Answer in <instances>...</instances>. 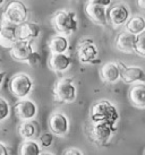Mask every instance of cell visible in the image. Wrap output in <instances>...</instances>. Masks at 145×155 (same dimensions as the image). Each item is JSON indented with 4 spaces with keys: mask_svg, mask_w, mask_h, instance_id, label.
I'll return each instance as SVG.
<instances>
[{
    "mask_svg": "<svg viewBox=\"0 0 145 155\" xmlns=\"http://www.w3.org/2000/svg\"><path fill=\"white\" fill-rule=\"evenodd\" d=\"M51 25L58 34L65 36L74 34L78 28L76 13L68 9L57 10L51 17Z\"/></svg>",
    "mask_w": 145,
    "mask_h": 155,
    "instance_id": "cell-1",
    "label": "cell"
},
{
    "mask_svg": "<svg viewBox=\"0 0 145 155\" xmlns=\"http://www.w3.org/2000/svg\"><path fill=\"white\" fill-rule=\"evenodd\" d=\"M90 119L92 122L106 121L111 125H116L119 120V112L110 101L100 100L91 109Z\"/></svg>",
    "mask_w": 145,
    "mask_h": 155,
    "instance_id": "cell-2",
    "label": "cell"
},
{
    "mask_svg": "<svg viewBox=\"0 0 145 155\" xmlns=\"http://www.w3.org/2000/svg\"><path fill=\"white\" fill-rule=\"evenodd\" d=\"M77 96V88L70 77H62L53 86V99L58 103H72Z\"/></svg>",
    "mask_w": 145,
    "mask_h": 155,
    "instance_id": "cell-3",
    "label": "cell"
},
{
    "mask_svg": "<svg viewBox=\"0 0 145 155\" xmlns=\"http://www.w3.org/2000/svg\"><path fill=\"white\" fill-rule=\"evenodd\" d=\"M29 18V8L21 0H12L2 14V23L21 25Z\"/></svg>",
    "mask_w": 145,
    "mask_h": 155,
    "instance_id": "cell-4",
    "label": "cell"
},
{
    "mask_svg": "<svg viewBox=\"0 0 145 155\" xmlns=\"http://www.w3.org/2000/svg\"><path fill=\"white\" fill-rule=\"evenodd\" d=\"M10 93L17 99H25L29 96L31 91L33 88V81L32 78L25 73L15 74L10 78L8 84Z\"/></svg>",
    "mask_w": 145,
    "mask_h": 155,
    "instance_id": "cell-5",
    "label": "cell"
},
{
    "mask_svg": "<svg viewBox=\"0 0 145 155\" xmlns=\"http://www.w3.org/2000/svg\"><path fill=\"white\" fill-rule=\"evenodd\" d=\"M77 56L82 64H100L101 60L99 59V50L96 44L90 38H84L79 41L77 45Z\"/></svg>",
    "mask_w": 145,
    "mask_h": 155,
    "instance_id": "cell-6",
    "label": "cell"
},
{
    "mask_svg": "<svg viewBox=\"0 0 145 155\" xmlns=\"http://www.w3.org/2000/svg\"><path fill=\"white\" fill-rule=\"evenodd\" d=\"M116 130V125H111L106 121L93 122V126L90 130V138L98 145H104L110 140L112 134Z\"/></svg>",
    "mask_w": 145,
    "mask_h": 155,
    "instance_id": "cell-7",
    "label": "cell"
},
{
    "mask_svg": "<svg viewBox=\"0 0 145 155\" xmlns=\"http://www.w3.org/2000/svg\"><path fill=\"white\" fill-rule=\"evenodd\" d=\"M107 17L108 23H110L113 27H120L125 25L130 17V10L124 2H118L107 9Z\"/></svg>",
    "mask_w": 145,
    "mask_h": 155,
    "instance_id": "cell-8",
    "label": "cell"
},
{
    "mask_svg": "<svg viewBox=\"0 0 145 155\" xmlns=\"http://www.w3.org/2000/svg\"><path fill=\"white\" fill-rule=\"evenodd\" d=\"M14 113L21 121L33 120L38 114V105L32 100L21 99L14 105Z\"/></svg>",
    "mask_w": 145,
    "mask_h": 155,
    "instance_id": "cell-9",
    "label": "cell"
},
{
    "mask_svg": "<svg viewBox=\"0 0 145 155\" xmlns=\"http://www.w3.org/2000/svg\"><path fill=\"white\" fill-rule=\"evenodd\" d=\"M125 64L121 61H109L102 65L100 69V76L102 81L107 84H115L120 79L121 70Z\"/></svg>",
    "mask_w": 145,
    "mask_h": 155,
    "instance_id": "cell-10",
    "label": "cell"
},
{
    "mask_svg": "<svg viewBox=\"0 0 145 155\" xmlns=\"http://www.w3.org/2000/svg\"><path fill=\"white\" fill-rule=\"evenodd\" d=\"M49 128L51 130V133L55 136H59V137H64L67 135L69 130V120L67 116L61 113V112H55L52 113L49 121H48Z\"/></svg>",
    "mask_w": 145,
    "mask_h": 155,
    "instance_id": "cell-11",
    "label": "cell"
},
{
    "mask_svg": "<svg viewBox=\"0 0 145 155\" xmlns=\"http://www.w3.org/2000/svg\"><path fill=\"white\" fill-rule=\"evenodd\" d=\"M33 50L31 41L27 40H16L12 47L9 48V54L14 60L21 61V62H26L29 57Z\"/></svg>",
    "mask_w": 145,
    "mask_h": 155,
    "instance_id": "cell-12",
    "label": "cell"
},
{
    "mask_svg": "<svg viewBox=\"0 0 145 155\" xmlns=\"http://www.w3.org/2000/svg\"><path fill=\"white\" fill-rule=\"evenodd\" d=\"M85 13L87 17L95 24H98V25H107L108 24L107 7L87 2L85 6Z\"/></svg>",
    "mask_w": 145,
    "mask_h": 155,
    "instance_id": "cell-13",
    "label": "cell"
},
{
    "mask_svg": "<svg viewBox=\"0 0 145 155\" xmlns=\"http://www.w3.org/2000/svg\"><path fill=\"white\" fill-rule=\"evenodd\" d=\"M135 42L136 35L125 30L118 33V35L116 36L115 45L119 51L124 53H132L135 50Z\"/></svg>",
    "mask_w": 145,
    "mask_h": 155,
    "instance_id": "cell-14",
    "label": "cell"
},
{
    "mask_svg": "<svg viewBox=\"0 0 145 155\" xmlns=\"http://www.w3.org/2000/svg\"><path fill=\"white\" fill-rule=\"evenodd\" d=\"M120 79L126 84L145 82V70L138 66H126L123 67Z\"/></svg>",
    "mask_w": 145,
    "mask_h": 155,
    "instance_id": "cell-15",
    "label": "cell"
},
{
    "mask_svg": "<svg viewBox=\"0 0 145 155\" xmlns=\"http://www.w3.org/2000/svg\"><path fill=\"white\" fill-rule=\"evenodd\" d=\"M41 34V27L38 23L29 22L25 21L22 23L21 25L17 26V39L18 40H27V41H32V40L39 38Z\"/></svg>",
    "mask_w": 145,
    "mask_h": 155,
    "instance_id": "cell-16",
    "label": "cell"
},
{
    "mask_svg": "<svg viewBox=\"0 0 145 155\" xmlns=\"http://www.w3.org/2000/svg\"><path fill=\"white\" fill-rule=\"evenodd\" d=\"M48 65L52 71L64 73L72 66V58L67 53H51Z\"/></svg>",
    "mask_w": 145,
    "mask_h": 155,
    "instance_id": "cell-17",
    "label": "cell"
},
{
    "mask_svg": "<svg viewBox=\"0 0 145 155\" xmlns=\"http://www.w3.org/2000/svg\"><path fill=\"white\" fill-rule=\"evenodd\" d=\"M17 40V25L2 23L0 26V47L9 48Z\"/></svg>",
    "mask_w": 145,
    "mask_h": 155,
    "instance_id": "cell-18",
    "label": "cell"
},
{
    "mask_svg": "<svg viewBox=\"0 0 145 155\" xmlns=\"http://www.w3.org/2000/svg\"><path fill=\"white\" fill-rule=\"evenodd\" d=\"M128 97L137 109H145V82L136 83L129 90Z\"/></svg>",
    "mask_w": 145,
    "mask_h": 155,
    "instance_id": "cell-19",
    "label": "cell"
},
{
    "mask_svg": "<svg viewBox=\"0 0 145 155\" xmlns=\"http://www.w3.org/2000/svg\"><path fill=\"white\" fill-rule=\"evenodd\" d=\"M69 48V41L67 36L62 34L53 35L49 41V50L51 53H66Z\"/></svg>",
    "mask_w": 145,
    "mask_h": 155,
    "instance_id": "cell-20",
    "label": "cell"
},
{
    "mask_svg": "<svg viewBox=\"0 0 145 155\" xmlns=\"http://www.w3.org/2000/svg\"><path fill=\"white\" fill-rule=\"evenodd\" d=\"M125 30L133 34L138 35L145 31V17L142 15H134L128 18L125 24Z\"/></svg>",
    "mask_w": 145,
    "mask_h": 155,
    "instance_id": "cell-21",
    "label": "cell"
},
{
    "mask_svg": "<svg viewBox=\"0 0 145 155\" xmlns=\"http://www.w3.org/2000/svg\"><path fill=\"white\" fill-rule=\"evenodd\" d=\"M17 131L23 139H32L38 134V125L33 120H24L18 125Z\"/></svg>",
    "mask_w": 145,
    "mask_h": 155,
    "instance_id": "cell-22",
    "label": "cell"
},
{
    "mask_svg": "<svg viewBox=\"0 0 145 155\" xmlns=\"http://www.w3.org/2000/svg\"><path fill=\"white\" fill-rule=\"evenodd\" d=\"M41 146L33 139H24L19 146V155H40Z\"/></svg>",
    "mask_w": 145,
    "mask_h": 155,
    "instance_id": "cell-23",
    "label": "cell"
},
{
    "mask_svg": "<svg viewBox=\"0 0 145 155\" xmlns=\"http://www.w3.org/2000/svg\"><path fill=\"white\" fill-rule=\"evenodd\" d=\"M134 52L140 57L145 58V31L136 35V42H135Z\"/></svg>",
    "mask_w": 145,
    "mask_h": 155,
    "instance_id": "cell-24",
    "label": "cell"
},
{
    "mask_svg": "<svg viewBox=\"0 0 145 155\" xmlns=\"http://www.w3.org/2000/svg\"><path fill=\"white\" fill-rule=\"evenodd\" d=\"M10 116V105L7 102V100L0 96V122L8 119Z\"/></svg>",
    "mask_w": 145,
    "mask_h": 155,
    "instance_id": "cell-25",
    "label": "cell"
},
{
    "mask_svg": "<svg viewBox=\"0 0 145 155\" xmlns=\"http://www.w3.org/2000/svg\"><path fill=\"white\" fill-rule=\"evenodd\" d=\"M53 143V134L52 133H44L39 138V145L43 148L50 147Z\"/></svg>",
    "mask_w": 145,
    "mask_h": 155,
    "instance_id": "cell-26",
    "label": "cell"
},
{
    "mask_svg": "<svg viewBox=\"0 0 145 155\" xmlns=\"http://www.w3.org/2000/svg\"><path fill=\"white\" fill-rule=\"evenodd\" d=\"M41 60H42V59H41V54H40L38 51H33L30 54L29 59L26 60V62H27L29 66H31V67H38V66H40V64H41Z\"/></svg>",
    "mask_w": 145,
    "mask_h": 155,
    "instance_id": "cell-27",
    "label": "cell"
},
{
    "mask_svg": "<svg viewBox=\"0 0 145 155\" xmlns=\"http://www.w3.org/2000/svg\"><path fill=\"white\" fill-rule=\"evenodd\" d=\"M89 2H92V4H96V5H101V6H104V7H109L112 2V0H89Z\"/></svg>",
    "mask_w": 145,
    "mask_h": 155,
    "instance_id": "cell-28",
    "label": "cell"
},
{
    "mask_svg": "<svg viewBox=\"0 0 145 155\" xmlns=\"http://www.w3.org/2000/svg\"><path fill=\"white\" fill-rule=\"evenodd\" d=\"M62 155H84L78 148H68L64 152Z\"/></svg>",
    "mask_w": 145,
    "mask_h": 155,
    "instance_id": "cell-29",
    "label": "cell"
},
{
    "mask_svg": "<svg viewBox=\"0 0 145 155\" xmlns=\"http://www.w3.org/2000/svg\"><path fill=\"white\" fill-rule=\"evenodd\" d=\"M0 155H9L8 148L2 143H0Z\"/></svg>",
    "mask_w": 145,
    "mask_h": 155,
    "instance_id": "cell-30",
    "label": "cell"
},
{
    "mask_svg": "<svg viewBox=\"0 0 145 155\" xmlns=\"http://www.w3.org/2000/svg\"><path fill=\"white\" fill-rule=\"evenodd\" d=\"M137 6L141 9L145 10V0H137Z\"/></svg>",
    "mask_w": 145,
    "mask_h": 155,
    "instance_id": "cell-31",
    "label": "cell"
},
{
    "mask_svg": "<svg viewBox=\"0 0 145 155\" xmlns=\"http://www.w3.org/2000/svg\"><path fill=\"white\" fill-rule=\"evenodd\" d=\"M5 77H6V73H5V71H0V87L2 85V82H4Z\"/></svg>",
    "mask_w": 145,
    "mask_h": 155,
    "instance_id": "cell-32",
    "label": "cell"
},
{
    "mask_svg": "<svg viewBox=\"0 0 145 155\" xmlns=\"http://www.w3.org/2000/svg\"><path fill=\"white\" fill-rule=\"evenodd\" d=\"M40 155H53V154L50 153V152H44V153H41Z\"/></svg>",
    "mask_w": 145,
    "mask_h": 155,
    "instance_id": "cell-33",
    "label": "cell"
},
{
    "mask_svg": "<svg viewBox=\"0 0 145 155\" xmlns=\"http://www.w3.org/2000/svg\"><path fill=\"white\" fill-rule=\"evenodd\" d=\"M5 1H6V0H0V6H2V5L5 4Z\"/></svg>",
    "mask_w": 145,
    "mask_h": 155,
    "instance_id": "cell-34",
    "label": "cell"
},
{
    "mask_svg": "<svg viewBox=\"0 0 145 155\" xmlns=\"http://www.w3.org/2000/svg\"><path fill=\"white\" fill-rule=\"evenodd\" d=\"M144 155H145V153H144Z\"/></svg>",
    "mask_w": 145,
    "mask_h": 155,
    "instance_id": "cell-35",
    "label": "cell"
}]
</instances>
